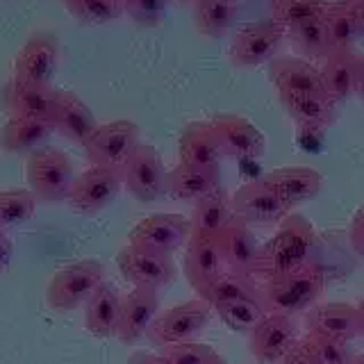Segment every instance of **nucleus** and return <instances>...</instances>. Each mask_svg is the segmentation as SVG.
I'll return each mask as SVG.
<instances>
[{"label":"nucleus","mask_w":364,"mask_h":364,"mask_svg":"<svg viewBox=\"0 0 364 364\" xmlns=\"http://www.w3.org/2000/svg\"><path fill=\"white\" fill-rule=\"evenodd\" d=\"M123 294L112 282H102L85 305V328L94 337H117Z\"/></svg>","instance_id":"nucleus-24"},{"label":"nucleus","mask_w":364,"mask_h":364,"mask_svg":"<svg viewBox=\"0 0 364 364\" xmlns=\"http://www.w3.org/2000/svg\"><path fill=\"white\" fill-rule=\"evenodd\" d=\"M117 264L121 276L132 287L162 289L178 278V267L173 262V255L159 253V250L153 248L134 246V244H128L119 250Z\"/></svg>","instance_id":"nucleus-6"},{"label":"nucleus","mask_w":364,"mask_h":364,"mask_svg":"<svg viewBox=\"0 0 364 364\" xmlns=\"http://www.w3.org/2000/svg\"><path fill=\"white\" fill-rule=\"evenodd\" d=\"M105 282V267L98 259H82L60 269L50 278L46 289V301L55 312H73L94 296Z\"/></svg>","instance_id":"nucleus-4"},{"label":"nucleus","mask_w":364,"mask_h":364,"mask_svg":"<svg viewBox=\"0 0 364 364\" xmlns=\"http://www.w3.org/2000/svg\"><path fill=\"white\" fill-rule=\"evenodd\" d=\"M230 200L235 216L246 221L248 225H280L291 210L262 178L244 182L230 196Z\"/></svg>","instance_id":"nucleus-11"},{"label":"nucleus","mask_w":364,"mask_h":364,"mask_svg":"<svg viewBox=\"0 0 364 364\" xmlns=\"http://www.w3.org/2000/svg\"><path fill=\"white\" fill-rule=\"evenodd\" d=\"M330 0H271V21H276L284 30L299 23L321 18Z\"/></svg>","instance_id":"nucleus-36"},{"label":"nucleus","mask_w":364,"mask_h":364,"mask_svg":"<svg viewBox=\"0 0 364 364\" xmlns=\"http://www.w3.org/2000/svg\"><path fill=\"white\" fill-rule=\"evenodd\" d=\"M37 196L30 189L0 191V230L9 232L28 223L37 212Z\"/></svg>","instance_id":"nucleus-35"},{"label":"nucleus","mask_w":364,"mask_h":364,"mask_svg":"<svg viewBox=\"0 0 364 364\" xmlns=\"http://www.w3.org/2000/svg\"><path fill=\"white\" fill-rule=\"evenodd\" d=\"M178 3H182V5H187V3H189V5H196L198 0H178Z\"/></svg>","instance_id":"nucleus-51"},{"label":"nucleus","mask_w":364,"mask_h":364,"mask_svg":"<svg viewBox=\"0 0 364 364\" xmlns=\"http://www.w3.org/2000/svg\"><path fill=\"white\" fill-rule=\"evenodd\" d=\"M326 28L330 34V46L339 50H353L355 41L362 37L360 23H358V14L353 5L348 3H330V7L323 14Z\"/></svg>","instance_id":"nucleus-33"},{"label":"nucleus","mask_w":364,"mask_h":364,"mask_svg":"<svg viewBox=\"0 0 364 364\" xmlns=\"http://www.w3.org/2000/svg\"><path fill=\"white\" fill-rule=\"evenodd\" d=\"M214 312L219 314L221 321L235 330V333H253L255 326L267 316L264 307H262L255 299H244V301H232L214 307Z\"/></svg>","instance_id":"nucleus-37"},{"label":"nucleus","mask_w":364,"mask_h":364,"mask_svg":"<svg viewBox=\"0 0 364 364\" xmlns=\"http://www.w3.org/2000/svg\"><path fill=\"white\" fill-rule=\"evenodd\" d=\"M355 62H358L355 50H339V48H333L323 60L321 75H323L326 94L337 105L339 102H346L353 94V89H355Z\"/></svg>","instance_id":"nucleus-30"},{"label":"nucleus","mask_w":364,"mask_h":364,"mask_svg":"<svg viewBox=\"0 0 364 364\" xmlns=\"http://www.w3.org/2000/svg\"><path fill=\"white\" fill-rule=\"evenodd\" d=\"M287 30L276 21L253 23L242 28L230 43V62L237 68H255L262 64H271L278 57Z\"/></svg>","instance_id":"nucleus-9"},{"label":"nucleus","mask_w":364,"mask_h":364,"mask_svg":"<svg viewBox=\"0 0 364 364\" xmlns=\"http://www.w3.org/2000/svg\"><path fill=\"white\" fill-rule=\"evenodd\" d=\"M203 301H208L212 307H219L232 301H244V299H255L257 291L255 284L246 273H235V271H223L219 278H214L208 287H203L198 291ZM259 303V301H257Z\"/></svg>","instance_id":"nucleus-32"},{"label":"nucleus","mask_w":364,"mask_h":364,"mask_svg":"<svg viewBox=\"0 0 364 364\" xmlns=\"http://www.w3.org/2000/svg\"><path fill=\"white\" fill-rule=\"evenodd\" d=\"M166 168L155 146L139 144L123 164V187L139 203H155L166 193Z\"/></svg>","instance_id":"nucleus-8"},{"label":"nucleus","mask_w":364,"mask_h":364,"mask_svg":"<svg viewBox=\"0 0 364 364\" xmlns=\"http://www.w3.org/2000/svg\"><path fill=\"white\" fill-rule=\"evenodd\" d=\"M358 310H360V314H362V326H364V296H362V301H360V305H358ZM362 337H364V330H362Z\"/></svg>","instance_id":"nucleus-49"},{"label":"nucleus","mask_w":364,"mask_h":364,"mask_svg":"<svg viewBox=\"0 0 364 364\" xmlns=\"http://www.w3.org/2000/svg\"><path fill=\"white\" fill-rule=\"evenodd\" d=\"M50 125H53L55 132L66 136L68 141L85 146L100 123L96 121L94 112H91L75 94L64 91V89H57Z\"/></svg>","instance_id":"nucleus-19"},{"label":"nucleus","mask_w":364,"mask_h":364,"mask_svg":"<svg viewBox=\"0 0 364 364\" xmlns=\"http://www.w3.org/2000/svg\"><path fill=\"white\" fill-rule=\"evenodd\" d=\"M301 346L310 353V358L316 364H353V353L348 348V344L330 337H321L314 333H307L305 337L299 339Z\"/></svg>","instance_id":"nucleus-38"},{"label":"nucleus","mask_w":364,"mask_h":364,"mask_svg":"<svg viewBox=\"0 0 364 364\" xmlns=\"http://www.w3.org/2000/svg\"><path fill=\"white\" fill-rule=\"evenodd\" d=\"M214 355L216 350L210 344H198V341L162 348V358L166 364H210Z\"/></svg>","instance_id":"nucleus-40"},{"label":"nucleus","mask_w":364,"mask_h":364,"mask_svg":"<svg viewBox=\"0 0 364 364\" xmlns=\"http://www.w3.org/2000/svg\"><path fill=\"white\" fill-rule=\"evenodd\" d=\"M159 314V294L153 287H132L123 296L121 307V323H119V339L123 344H136L141 341L153 321Z\"/></svg>","instance_id":"nucleus-17"},{"label":"nucleus","mask_w":364,"mask_h":364,"mask_svg":"<svg viewBox=\"0 0 364 364\" xmlns=\"http://www.w3.org/2000/svg\"><path fill=\"white\" fill-rule=\"evenodd\" d=\"M299 328L294 316L267 314L250 333V353L259 364L282 362L284 355L299 344Z\"/></svg>","instance_id":"nucleus-13"},{"label":"nucleus","mask_w":364,"mask_h":364,"mask_svg":"<svg viewBox=\"0 0 364 364\" xmlns=\"http://www.w3.org/2000/svg\"><path fill=\"white\" fill-rule=\"evenodd\" d=\"M60 64V46L48 32H37L23 43L16 55L14 77L21 82L50 85V80Z\"/></svg>","instance_id":"nucleus-16"},{"label":"nucleus","mask_w":364,"mask_h":364,"mask_svg":"<svg viewBox=\"0 0 364 364\" xmlns=\"http://www.w3.org/2000/svg\"><path fill=\"white\" fill-rule=\"evenodd\" d=\"M50 132L55 130L48 121L9 117V121L0 128V148L11 155H32L43 148Z\"/></svg>","instance_id":"nucleus-29"},{"label":"nucleus","mask_w":364,"mask_h":364,"mask_svg":"<svg viewBox=\"0 0 364 364\" xmlns=\"http://www.w3.org/2000/svg\"><path fill=\"white\" fill-rule=\"evenodd\" d=\"M64 3H71V0H64Z\"/></svg>","instance_id":"nucleus-53"},{"label":"nucleus","mask_w":364,"mask_h":364,"mask_svg":"<svg viewBox=\"0 0 364 364\" xmlns=\"http://www.w3.org/2000/svg\"><path fill=\"white\" fill-rule=\"evenodd\" d=\"M66 7L73 16L91 23V26L112 23L125 14L123 0H71V3H66Z\"/></svg>","instance_id":"nucleus-39"},{"label":"nucleus","mask_w":364,"mask_h":364,"mask_svg":"<svg viewBox=\"0 0 364 364\" xmlns=\"http://www.w3.org/2000/svg\"><path fill=\"white\" fill-rule=\"evenodd\" d=\"M121 189H123V168L91 164L87 171L75 176V182L66 203L80 214H98L117 200Z\"/></svg>","instance_id":"nucleus-7"},{"label":"nucleus","mask_w":364,"mask_h":364,"mask_svg":"<svg viewBox=\"0 0 364 364\" xmlns=\"http://www.w3.org/2000/svg\"><path fill=\"white\" fill-rule=\"evenodd\" d=\"M284 112L294 123L310 130H326L337 121V102L328 94H307V96H280Z\"/></svg>","instance_id":"nucleus-28"},{"label":"nucleus","mask_w":364,"mask_h":364,"mask_svg":"<svg viewBox=\"0 0 364 364\" xmlns=\"http://www.w3.org/2000/svg\"><path fill=\"white\" fill-rule=\"evenodd\" d=\"M269 75L280 96L326 94L321 68L299 57H276L269 64Z\"/></svg>","instance_id":"nucleus-18"},{"label":"nucleus","mask_w":364,"mask_h":364,"mask_svg":"<svg viewBox=\"0 0 364 364\" xmlns=\"http://www.w3.org/2000/svg\"><path fill=\"white\" fill-rule=\"evenodd\" d=\"M287 39L291 41L296 50L307 57V60H326V55L333 50L323 16L287 28Z\"/></svg>","instance_id":"nucleus-34"},{"label":"nucleus","mask_w":364,"mask_h":364,"mask_svg":"<svg viewBox=\"0 0 364 364\" xmlns=\"http://www.w3.org/2000/svg\"><path fill=\"white\" fill-rule=\"evenodd\" d=\"M210 364H228V360H225L223 355H219V353H216V355H214V360H212Z\"/></svg>","instance_id":"nucleus-48"},{"label":"nucleus","mask_w":364,"mask_h":364,"mask_svg":"<svg viewBox=\"0 0 364 364\" xmlns=\"http://www.w3.org/2000/svg\"><path fill=\"white\" fill-rule=\"evenodd\" d=\"M307 333L330 337L337 341H348L362 337V314L358 305L350 303H316L305 312Z\"/></svg>","instance_id":"nucleus-14"},{"label":"nucleus","mask_w":364,"mask_h":364,"mask_svg":"<svg viewBox=\"0 0 364 364\" xmlns=\"http://www.w3.org/2000/svg\"><path fill=\"white\" fill-rule=\"evenodd\" d=\"M353 364H364V353H362V355H355V358H353Z\"/></svg>","instance_id":"nucleus-50"},{"label":"nucleus","mask_w":364,"mask_h":364,"mask_svg":"<svg viewBox=\"0 0 364 364\" xmlns=\"http://www.w3.org/2000/svg\"><path fill=\"white\" fill-rule=\"evenodd\" d=\"M125 14H130L141 26H155L166 9V0H123Z\"/></svg>","instance_id":"nucleus-41"},{"label":"nucleus","mask_w":364,"mask_h":364,"mask_svg":"<svg viewBox=\"0 0 364 364\" xmlns=\"http://www.w3.org/2000/svg\"><path fill=\"white\" fill-rule=\"evenodd\" d=\"M362 102H364V53H358V62H355V89H353Z\"/></svg>","instance_id":"nucleus-45"},{"label":"nucleus","mask_w":364,"mask_h":364,"mask_svg":"<svg viewBox=\"0 0 364 364\" xmlns=\"http://www.w3.org/2000/svg\"><path fill=\"white\" fill-rule=\"evenodd\" d=\"M130 364H166L162 355H148V353H132Z\"/></svg>","instance_id":"nucleus-46"},{"label":"nucleus","mask_w":364,"mask_h":364,"mask_svg":"<svg viewBox=\"0 0 364 364\" xmlns=\"http://www.w3.org/2000/svg\"><path fill=\"white\" fill-rule=\"evenodd\" d=\"M216 239H219V246L223 250L228 271L250 273V269L255 267L257 253H259V244H257L253 230H250V225L235 216Z\"/></svg>","instance_id":"nucleus-26"},{"label":"nucleus","mask_w":364,"mask_h":364,"mask_svg":"<svg viewBox=\"0 0 364 364\" xmlns=\"http://www.w3.org/2000/svg\"><path fill=\"white\" fill-rule=\"evenodd\" d=\"M348 239H350L353 250L364 259V205L353 214L350 225H348Z\"/></svg>","instance_id":"nucleus-42"},{"label":"nucleus","mask_w":364,"mask_h":364,"mask_svg":"<svg viewBox=\"0 0 364 364\" xmlns=\"http://www.w3.org/2000/svg\"><path fill=\"white\" fill-rule=\"evenodd\" d=\"M11 255H14V246H11V239L7 232L0 230V271H5L11 262Z\"/></svg>","instance_id":"nucleus-44"},{"label":"nucleus","mask_w":364,"mask_h":364,"mask_svg":"<svg viewBox=\"0 0 364 364\" xmlns=\"http://www.w3.org/2000/svg\"><path fill=\"white\" fill-rule=\"evenodd\" d=\"M221 171L219 168H203L180 162L166 176V193L176 200L198 203L200 198L210 196L212 191L221 189Z\"/></svg>","instance_id":"nucleus-23"},{"label":"nucleus","mask_w":364,"mask_h":364,"mask_svg":"<svg viewBox=\"0 0 364 364\" xmlns=\"http://www.w3.org/2000/svg\"><path fill=\"white\" fill-rule=\"evenodd\" d=\"M212 130L221 144V151L235 159H259L267 151L264 134L253 123L237 114H219L210 119Z\"/></svg>","instance_id":"nucleus-15"},{"label":"nucleus","mask_w":364,"mask_h":364,"mask_svg":"<svg viewBox=\"0 0 364 364\" xmlns=\"http://www.w3.org/2000/svg\"><path fill=\"white\" fill-rule=\"evenodd\" d=\"M341 3H348V5H355V3H360V0H341Z\"/></svg>","instance_id":"nucleus-52"},{"label":"nucleus","mask_w":364,"mask_h":364,"mask_svg":"<svg viewBox=\"0 0 364 364\" xmlns=\"http://www.w3.org/2000/svg\"><path fill=\"white\" fill-rule=\"evenodd\" d=\"M223 159L221 144L210 121H193L180 134V162L203 168H219Z\"/></svg>","instance_id":"nucleus-25"},{"label":"nucleus","mask_w":364,"mask_h":364,"mask_svg":"<svg viewBox=\"0 0 364 364\" xmlns=\"http://www.w3.org/2000/svg\"><path fill=\"white\" fill-rule=\"evenodd\" d=\"M139 144V125L128 119H119L98 125L96 132L85 144V153L89 162L96 166L123 168V164L128 162V157Z\"/></svg>","instance_id":"nucleus-10"},{"label":"nucleus","mask_w":364,"mask_h":364,"mask_svg":"<svg viewBox=\"0 0 364 364\" xmlns=\"http://www.w3.org/2000/svg\"><path fill=\"white\" fill-rule=\"evenodd\" d=\"M242 0H198L193 5V23L205 37L221 39L232 30Z\"/></svg>","instance_id":"nucleus-31"},{"label":"nucleus","mask_w":364,"mask_h":364,"mask_svg":"<svg viewBox=\"0 0 364 364\" xmlns=\"http://www.w3.org/2000/svg\"><path fill=\"white\" fill-rule=\"evenodd\" d=\"M278 196L294 208L318 196L323 187V176L312 166H280L262 178Z\"/></svg>","instance_id":"nucleus-22"},{"label":"nucleus","mask_w":364,"mask_h":364,"mask_svg":"<svg viewBox=\"0 0 364 364\" xmlns=\"http://www.w3.org/2000/svg\"><path fill=\"white\" fill-rule=\"evenodd\" d=\"M250 280L255 284L257 301L267 314L294 316L299 312H307L316 305L326 289V273L316 262H310V264L289 273Z\"/></svg>","instance_id":"nucleus-1"},{"label":"nucleus","mask_w":364,"mask_h":364,"mask_svg":"<svg viewBox=\"0 0 364 364\" xmlns=\"http://www.w3.org/2000/svg\"><path fill=\"white\" fill-rule=\"evenodd\" d=\"M55 98H57V89H53L50 85L21 82L16 77L5 87V94H3V102L9 112V117L39 119L48 123L53 119Z\"/></svg>","instance_id":"nucleus-20"},{"label":"nucleus","mask_w":364,"mask_h":364,"mask_svg":"<svg viewBox=\"0 0 364 364\" xmlns=\"http://www.w3.org/2000/svg\"><path fill=\"white\" fill-rule=\"evenodd\" d=\"M353 9H355V14H358V23H360V30H362V37H364V0L353 5Z\"/></svg>","instance_id":"nucleus-47"},{"label":"nucleus","mask_w":364,"mask_h":364,"mask_svg":"<svg viewBox=\"0 0 364 364\" xmlns=\"http://www.w3.org/2000/svg\"><path fill=\"white\" fill-rule=\"evenodd\" d=\"M212 314L214 307L203 299L180 303L176 307H168L166 312H159L146 337L159 348L189 344L205 333V328L212 321Z\"/></svg>","instance_id":"nucleus-5"},{"label":"nucleus","mask_w":364,"mask_h":364,"mask_svg":"<svg viewBox=\"0 0 364 364\" xmlns=\"http://www.w3.org/2000/svg\"><path fill=\"white\" fill-rule=\"evenodd\" d=\"M282 364H316L312 358H310V353H307L303 346H301V341L296 344L287 355H284V360H282Z\"/></svg>","instance_id":"nucleus-43"},{"label":"nucleus","mask_w":364,"mask_h":364,"mask_svg":"<svg viewBox=\"0 0 364 364\" xmlns=\"http://www.w3.org/2000/svg\"><path fill=\"white\" fill-rule=\"evenodd\" d=\"M28 189L39 203H62L68 200V193L75 182L73 162L64 151L43 146L28 155L26 164Z\"/></svg>","instance_id":"nucleus-3"},{"label":"nucleus","mask_w":364,"mask_h":364,"mask_svg":"<svg viewBox=\"0 0 364 364\" xmlns=\"http://www.w3.org/2000/svg\"><path fill=\"white\" fill-rule=\"evenodd\" d=\"M191 237H219L225 225L235 219L230 193L223 187L212 191L210 196L193 203L191 212Z\"/></svg>","instance_id":"nucleus-27"},{"label":"nucleus","mask_w":364,"mask_h":364,"mask_svg":"<svg viewBox=\"0 0 364 364\" xmlns=\"http://www.w3.org/2000/svg\"><path fill=\"white\" fill-rule=\"evenodd\" d=\"M316 232L303 214H289L264 246H259L255 267L246 273L248 278H267L289 273L314 262Z\"/></svg>","instance_id":"nucleus-2"},{"label":"nucleus","mask_w":364,"mask_h":364,"mask_svg":"<svg viewBox=\"0 0 364 364\" xmlns=\"http://www.w3.org/2000/svg\"><path fill=\"white\" fill-rule=\"evenodd\" d=\"M225 267V257L223 250L219 246V239L216 237H189L187 250H185V276L189 284L196 294L208 287V284L219 278Z\"/></svg>","instance_id":"nucleus-21"},{"label":"nucleus","mask_w":364,"mask_h":364,"mask_svg":"<svg viewBox=\"0 0 364 364\" xmlns=\"http://www.w3.org/2000/svg\"><path fill=\"white\" fill-rule=\"evenodd\" d=\"M189 237L191 219H187L185 214H151L132 228L128 244L173 255L178 248L189 242Z\"/></svg>","instance_id":"nucleus-12"}]
</instances>
